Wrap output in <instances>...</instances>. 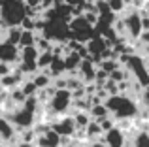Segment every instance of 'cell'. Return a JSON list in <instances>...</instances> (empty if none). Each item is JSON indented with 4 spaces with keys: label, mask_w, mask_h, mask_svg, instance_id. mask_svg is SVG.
Segmentation results:
<instances>
[{
    "label": "cell",
    "mask_w": 149,
    "mask_h": 147,
    "mask_svg": "<svg viewBox=\"0 0 149 147\" xmlns=\"http://www.w3.org/2000/svg\"><path fill=\"white\" fill-rule=\"evenodd\" d=\"M8 2H10V0H0V8H2V6H6Z\"/></svg>",
    "instance_id": "cell-28"
},
{
    "label": "cell",
    "mask_w": 149,
    "mask_h": 147,
    "mask_svg": "<svg viewBox=\"0 0 149 147\" xmlns=\"http://www.w3.org/2000/svg\"><path fill=\"white\" fill-rule=\"evenodd\" d=\"M109 79H111V81H115V83H123V81H128V79H127V74L121 70V68H119V70H115V72H111V74H109Z\"/></svg>",
    "instance_id": "cell-23"
},
{
    "label": "cell",
    "mask_w": 149,
    "mask_h": 147,
    "mask_svg": "<svg viewBox=\"0 0 149 147\" xmlns=\"http://www.w3.org/2000/svg\"><path fill=\"white\" fill-rule=\"evenodd\" d=\"M142 28H143V32H149V15L142 17Z\"/></svg>",
    "instance_id": "cell-26"
},
{
    "label": "cell",
    "mask_w": 149,
    "mask_h": 147,
    "mask_svg": "<svg viewBox=\"0 0 149 147\" xmlns=\"http://www.w3.org/2000/svg\"><path fill=\"white\" fill-rule=\"evenodd\" d=\"M53 59H55V55L51 51H47V53H40V57H38V68L40 70H47V68L51 66V62H53Z\"/></svg>",
    "instance_id": "cell-19"
},
{
    "label": "cell",
    "mask_w": 149,
    "mask_h": 147,
    "mask_svg": "<svg viewBox=\"0 0 149 147\" xmlns=\"http://www.w3.org/2000/svg\"><path fill=\"white\" fill-rule=\"evenodd\" d=\"M74 121H76V126L81 130H85L89 125H91V113H87V111H76V115H74Z\"/></svg>",
    "instance_id": "cell-14"
},
{
    "label": "cell",
    "mask_w": 149,
    "mask_h": 147,
    "mask_svg": "<svg viewBox=\"0 0 149 147\" xmlns=\"http://www.w3.org/2000/svg\"><path fill=\"white\" fill-rule=\"evenodd\" d=\"M72 100H74L72 98V92H70L68 89H62V91H57V94L51 98L49 107H51V111H53V113L61 115V113H64V111L70 107Z\"/></svg>",
    "instance_id": "cell-4"
},
{
    "label": "cell",
    "mask_w": 149,
    "mask_h": 147,
    "mask_svg": "<svg viewBox=\"0 0 149 147\" xmlns=\"http://www.w3.org/2000/svg\"><path fill=\"white\" fill-rule=\"evenodd\" d=\"M125 25H127V32L130 34L132 38H140L143 32L142 28V15L138 13V11H132L130 15H127L125 17Z\"/></svg>",
    "instance_id": "cell-6"
},
{
    "label": "cell",
    "mask_w": 149,
    "mask_h": 147,
    "mask_svg": "<svg viewBox=\"0 0 149 147\" xmlns=\"http://www.w3.org/2000/svg\"><path fill=\"white\" fill-rule=\"evenodd\" d=\"M32 81H34V85L38 87V91H42V89H47L51 85V76L47 72H42V74H36Z\"/></svg>",
    "instance_id": "cell-16"
},
{
    "label": "cell",
    "mask_w": 149,
    "mask_h": 147,
    "mask_svg": "<svg viewBox=\"0 0 149 147\" xmlns=\"http://www.w3.org/2000/svg\"><path fill=\"white\" fill-rule=\"evenodd\" d=\"M108 4H109V10H111L113 13H119V11H123L125 6H127L123 0H108Z\"/></svg>",
    "instance_id": "cell-24"
},
{
    "label": "cell",
    "mask_w": 149,
    "mask_h": 147,
    "mask_svg": "<svg viewBox=\"0 0 149 147\" xmlns=\"http://www.w3.org/2000/svg\"><path fill=\"white\" fill-rule=\"evenodd\" d=\"M123 2H125V4H132V2H134V0H123Z\"/></svg>",
    "instance_id": "cell-29"
},
{
    "label": "cell",
    "mask_w": 149,
    "mask_h": 147,
    "mask_svg": "<svg viewBox=\"0 0 149 147\" xmlns=\"http://www.w3.org/2000/svg\"><path fill=\"white\" fill-rule=\"evenodd\" d=\"M104 144L108 147H125V132L121 128H113L109 132H106L104 136Z\"/></svg>",
    "instance_id": "cell-7"
},
{
    "label": "cell",
    "mask_w": 149,
    "mask_h": 147,
    "mask_svg": "<svg viewBox=\"0 0 149 147\" xmlns=\"http://www.w3.org/2000/svg\"><path fill=\"white\" fill-rule=\"evenodd\" d=\"M140 40L143 42L146 45H149V32H142V36H140Z\"/></svg>",
    "instance_id": "cell-27"
},
{
    "label": "cell",
    "mask_w": 149,
    "mask_h": 147,
    "mask_svg": "<svg viewBox=\"0 0 149 147\" xmlns=\"http://www.w3.org/2000/svg\"><path fill=\"white\" fill-rule=\"evenodd\" d=\"M87 147H95V145H87Z\"/></svg>",
    "instance_id": "cell-32"
},
{
    "label": "cell",
    "mask_w": 149,
    "mask_h": 147,
    "mask_svg": "<svg viewBox=\"0 0 149 147\" xmlns=\"http://www.w3.org/2000/svg\"><path fill=\"white\" fill-rule=\"evenodd\" d=\"M51 128H53L61 138H72L74 134H76L77 126H76L74 117H61L57 123H53V126H51Z\"/></svg>",
    "instance_id": "cell-5"
},
{
    "label": "cell",
    "mask_w": 149,
    "mask_h": 147,
    "mask_svg": "<svg viewBox=\"0 0 149 147\" xmlns=\"http://www.w3.org/2000/svg\"><path fill=\"white\" fill-rule=\"evenodd\" d=\"M100 68L104 72H108V74H111V72H115V70H119V60H115V59H108V60H102L100 62Z\"/></svg>",
    "instance_id": "cell-21"
},
{
    "label": "cell",
    "mask_w": 149,
    "mask_h": 147,
    "mask_svg": "<svg viewBox=\"0 0 149 147\" xmlns=\"http://www.w3.org/2000/svg\"><path fill=\"white\" fill-rule=\"evenodd\" d=\"M34 113L36 111H32V110H29V107H25V106H21V107H15L13 110V113L10 115V121H11V125H17L19 128H32V123H34Z\"/></svg>",
    "instance_id": "cell-3"
},
{
    "label": "cell",
    "mask_w": 149,
    "mask_h": 147,
    "mask_svg": "<svg viewBox=\"0 0 149 147\" xmlns=\"http://www.w3.org/2000/svg\"><path fill=\"white\" fill-rule=\"evenodd\" d=\"M26 17V4L23 0H10L6 6L0 8V21L6 28L21 26Z\"/></svg>",
    "instance_id": "cell-2"
},
{
    "label": "cell",
    "mask_w": 149,
    "mask_h": 147,
    "mask_svg": "<svg viewBox=\"0 0 149 147\" xmlns=\"http://www.w3.org/2000/svg\"><path fill=\"white\" fill-rule=\"evenodd\" d=\"M85 134H87L89 140H95V138H100L102 134H104V130H102V126L96 121H91V125L85 128Z\"/></svg>",
    "instance_id": "cell-18"
},
{
    "label": "cell",
    "mask_w": 149,
    "mask_h": 147,
    "mask_svg": "<svg viewBox=\"0 0 149 147\" xmlns=\"http://www.w3.org/2000/svg\"><path fill=\"white\" fill-rule=\"evenodd\" d=\"M147 70H149V66H147Z\"/></svg>",
    "instance_id": "cell-33"
},
{
    "label": "cell",
    "mask_w": 149,
    "mask_h": 147,
    "mask_svg": "<svg viewBox=\"0 0 149 147\" xmlns=\"http://www.w3.org/2000/svg\"><path fill=\"white\" fill-rule=\"evenodd\" d=\"M21 36H23V28H21V26H11V28H6V40H4V42H8V44L17 45V47H19V44H21Z\"/></svg>",
    "instance_id": "cell-11"
},
{
    "label": "cell",
    "mask_w": 149,
    "mask_h": 147,
    "mask_svg": "<svg viewBox=\"0 0 149 147\" xmlns=\"http://www.w3.org/2000/svg\"><path fill=\"white\" fill-rule=\"evenodd\" d=\"M21 91L25 92V96H26V98H32V96H36V92H38V87L34 85V81H26V83H23Z\"/></svg>",
    "instance_id": "cell-22"
},
{
    "label": "cell",
    "mask_w": 149,
    "mask_h": 147,
    "mask_svg": "<svg viewBox=\"0 0 149 147\" xmlns=\"http://www.w3.org/2000/svg\"><path fill=\"white\" fill-rule=\"evenodd\" d=\"M21 76H23V74L19 70H17V74L11 72L10 76H6V77L0 79V87H2V89H17V85L21 83Z\"/></svg>",
    "instance_id": "cell-12"
},
{
    "label": "cell",
    "mask_w": 149,
    "mask_h": 147,
    "mask_svg": "<svg viewBox=\"0 0 149 147\" xmlns=\"http://www.w3.org/2000/svg\"><path fill=\"white\" fill-rule=\"evenodd\" d=\"M89 113H91V119H95L96 123H100L102 119H106L109 115V110L106 107V104H96V106H93L91 110H89Z\"/></svg>",
    "instance_id": "cell-13"
},
{
    "label": "cell",
    "mask_w": 149,
    "mask_h": 147,
    "mask_svg": "<svg viewBox=\"0 0 149 147\" xmlns=\"http://www.w3.org/2000/svg\"><path fill=\"white\" fill-rule=\"evenodd\" d=\"M36 144H38V147H61V136L51 128L44 136H38Z\"/></svg>",
    "instance_id": "cell-8"
},
{
    "label": "cell",
    "mask_w": 149,
    "mask_h": 147,
    "mask_svg": "<svg viewBox=\"0 0 149 147\" xmlns=\"http://www.w3.org/2000/svg\"><path fill=\"white\" fill-rule=\"evenodd\" d=\"M81 62H83V59H81V57L77 55L76 51L70 53L68 57H64V64H66V70H68V72H72V70H76V68H79Z\"/></svg>",
    "instance_id": "cell-15"
},
{
    "label": "cell",
    "mask_w": 149,
    "mask_h": 147,
    "mask_svg": "<svg viewBox=\"0 0 149 147\" xmlns=\"http://www.w3.org/2000/svg\"><path fill=\"white\" fill-rule=\"evenodd\" d=\"M96 68H95V62H93V59H87L81 62L79 66V76L83 77L85 81H95L96 79Z\"/></svg>",
    "instance_id": "cell-10"
},
{
    "label": "cell",
    "mask_w": 149,
    "mask_h": 147,
    "mask_svg": "<svg viewBox=\"0 0 149 147\" xmlns=\"http://www.w3.org/2000/svg\"><path fill=\"white\" fill-rule=\"evenodd\" d=\"M15 136V126L8 117H0V140L2 141H11Z\"/></svg>",
    "instance_id": "cell-9"
},
{
    "label": "cell",
    "mask_w": 149,
    "mask_h": 147,
    "mask_svg": "<svg viewBox=\"0 0 149 147\" xmlns=\"http://www.w3.org/2000/svg\"><path fill=\"white\" fill-rule=\"evenodd\" d=\"M70 147H77V145H76V144H72V145H70Z\"/></svg>",
    "instance_id": "cell-31"
},
{
    "label": "cell",
    "mask_w": 149,
    "mask_h": 147,
    "mask_svg": "<svg viewBox=\"0 0 149 147\" xmlns=\"http://www.w3.org/2000/svg\"><path fill=\"white\" fill-rule=\"evenodd\" d=\"M132 145L134 147H149V132L147 130H140V132L136 134Z\"/></svg>",
    "instance_id": "cell-20"
},
{
    "label": "cell",
    "mask_w": 149,
    "mask_h": 147,
    "mask_svg": "<svg viewBox=\"0 0 149 147\" xmlns=\"http://www.w3.org/2000/svg\"><path fill=\"white\" fill-rule=\"evenodd\" d=\"M142 100H143V106H146V110H149V89H143Z\"/></svg>",
    "instance_id": "cell-25"
},
{
    "label": "cell",
    "mask_w": 149,
    "mask_h": 147,
    "mask_svg": "<svg viewBox=\"0 0 149 147\" xmlns=\"http://www.w3.org/2000/svg\"><path fill=\"white\" fill-rule=\"evenodd\" d=\"M36 32H29V30H23V36H21V44H19V47H34L36 45Z\"/></svg>",
    "instance_id": "cell-17"
},
{
    "label": "cell",
    "mask_w": 149,
    "mask_h": 147,
    "mask_svg": "<svg viewBox=\"0 0 149 147\" xmlns=\"http://www.w3.org/2000/svg\"><path fill=\"white\" fill-rule=\"evenodd\" d=\"M0 147H4V144H2V140H0Z\"/></svg>",
    "instance_id": "cell-30"
},
{
    "label": "cell",
    "mask_w": 149,
    "mask_h": 147,
    "mask_svg": "<svg viewBox=\"0 0 149 147\" xmlns=\"http://www.w3.org/2000/svg\"><path fill=\"white\" fill-rule=\"evenodd\" d=\"M106 107L109 110V113L117 119V121H125V119H134L138 115V106L132 98H128L127 94H115L109 96L106 100Z\"/></svg>",
    "instance_id": "cell-1"
}]
</instances>
